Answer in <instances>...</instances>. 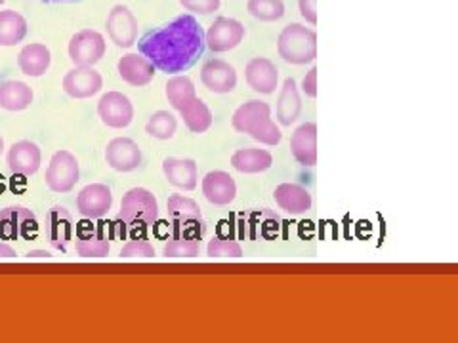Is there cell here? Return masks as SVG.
<instances>
[{
	"label": "cell",
	"instance_id": "15",
	"mask_svg": "<svg viewBox=\"0 0 458 343\" xmlns=\"http://www.w3.org/2000/svg\"><path fill=\"white\" fill-rule=\"evenodd\" d=\"M42 163V155L37 143L21 139L8 149L6 155V164L12 174L16 176H33L38 172Z\"/></svg>",
	"mask_w": 458,
	"mask_h": 343
},
{
	"label": "cell",
	"instance_id": "7",
	"mask_svg": "<svg viewBox=\"0 0 458 343\" xmlns=\"http://www.w3.org/2000/svg\"><path fill=\"white\" fill-rule=\"evenodd\" d=\"M106 50L107 45L104 35L94 29H82L69 40V60L75 65L94 67L98 62H102Z\"/></svg>",
	"mask_w": 458,
	"mask_h": 343
},
{
	"label": "cell",
	"instance_id": "19",
	"mask_svg": "<svg viewBox=\"0 0 458 343\" xmlns=\"http://www.w3.org/2000/svg\"><path fill=\"white\" fill-rule=\"evenodd\" d=\"M291 151L300 166L311 168L318 164V124L306 122L298 126L291 138Z\"/></svg>",
	"mask_w": 458,
	"mask_h": 343
},
{
	"label": "cell",
	"instance_id": "43",
	"mask_svg": "<svg viewBox=\"0 0 458 343\" xmlns=\"http://www.w3.org/2000/svg\"><path fill=\"white\" fill-rule=\"evenodd\" d=\"M48 3H60V0H48ZM62 3H64V0H62Z\"/></svg>",
	"mask_w": 458,
	"mask_h": 343
},
{
	"label": "cell",
	"instance_id": "8",
	"mask_svg": "<svg viewBox=\"0 0 458 343\" xmlns=\"http://www.w3.org/2000/svg\"><path fill=\"white\" fill-rule=\"evenodd\" d=\"M106 31L114 46L119 48L134 46L138 40V20L132 13V10L124 4L113 6L111 12L107 13Z\"/></svg>",
	"mask_w": 458,
	"mask_h": 343
},
{
	"label": "cell",
	"instance_id": "9",
	"mask_svg": "<svg viewBox=\"0 0 458 343\" xmlns=\"http://www.w3.org/2000/svg\"><path fill=\"white\" fill-rule=\"evenodd\" d=\"M37 216L25 206H6L0 210V238L18 240L37 233Z\"/></svg>",
	"mask_w": 458,
	"mask_h": 343
},
{
	"label": "cell",
	"instance_id": "39",
	"mask_svg": "<svg viewBox=\"0 0 458 343\" xmlns=\"http://www.w3.org/2000/svg\"><path fill=\"white\" fill-rule=\"evenodd\" d=\"M302 92L308 97H318V67H311L302 80Z\"/></svg>",
	"mask_w": 458,
	"mask_h": 343
},
{
	"label": "cell",
	"instance_id": "1",
	"mask_svg": "<svg viewBox=\"0 0 458 343\" xmlns=\"http://www.w3.org/2000/svg\"><path fill=\"white\" fill-rule=\"evenodd\" d=\"M138 48L155 69L176 75L188 71L203 55L205 33L191 13H182L166 25L141 37Z\"/></svg>",
	"mask_w": 458,
	"mask_h": 343
},
{
	"label": "cell",
	"instance_id": "23",
	"mask_svg": "<svg viewBox=\"0 0 458 343\" xmlns=\"http://www.w3.org/2000/svg\"><path fill=\"white\" fill-rule=\"evenodd\" d=\"M276 205L291 216H300L311 208V195L298 183H281L274 191Z\"/></svg>",
	"mask_w": 458,
	"mask_h": 343
},
{
	"label": "cell",
	"instance_id": "40",
	"mask_svg": "<svg viewBox=\"0 0 458 343\" xmlns=\"http://www.w3.org/2000/svg\"><path fill=\"white\" fill-rule=\"evenodd\" d=\"M27 257L29 260H50L52 254L48 250H31L27 252Z\"/></svg>",
	"mask_w": 458,
	"mask_h": 343
},
{
	"label": "cell",
	"instance_id": "34",
	"mask_svg": "<svg viewBox=\"0 0 458 343\" xmlns=\"http://www.w3.org/2000/svg\"><path fill=\"white\" fill-rule=\"evenodd\" d=\"M199 238L185 235H172L163 248L165 257H195L199 255Z\"/></svg>",
	"mask_w": 458,
	"mask_h": 343
},
{
	"label": "cell",
	"instance_id": "26",
	"mask_svg": "<svg viewBox=\"0 0 458 343\" xmlns=\"http://www.w3.org/2000/svg\"><path fill=\"white\" fill-rule=\"evenodd\" d=\"M50 63L52 54L40 42H31V45L23 46L18 55V67L27 77H42L50 69Z\"/></svg>",
	"mask_w": 458,
	"mask_h": 343
},
{
	"label": "cell",
	"instance_id": "30",
	"mask_svg": "<svg viewBox=\"0 0 458 343\" xmlns=\"http://www.w3.org/2000/svg\"><path fill=\"white\" fill-rule=\"evenodd\" d=\"M27 37V20L16 10L0 12V46H16Z\"/></svg>",
	"mask_w": 458,
	"mask_h": 343
},
{
	"label": "cell",
	"instance_id": "2",
	"mask_svg": "<svg viewBox=\"0 0 458 343\" xmlns=\"http://www.w3.org/2000/svg\"><path fill=\"white\" fill-rule=\"evenodd\" d=\"M232 126L233 130L249 134L264 146H277L283 138L279 126L271 121V107L260 99H250V102L237 107L232 117Z\"/></svg>",
	"mask_w": 458,
	"mask_h": 343
},
{
	"label": "cell",
	"instance_id": "44",
	"mask_svg": "<svg viewBox=\"0 0 458 343\" xmlns=\"http://www.w3.org/2000/svg\"><path fill=\"white\" fill-rule=\"evenodd\" d=\"M4 3H6V0H0V6H3V4H4Z\"/></svg>",
	"mask_w": 458,
	"mask_h": 343
},
{
	"label": "cell",
	"instance_id": "33",
	"mask_svg": "<svg viewBox=\"0 0 458 343\" xmlns=\"http://www.w3.org/2000/svg\"><path fill=\"white\" fill-rule=\"evenodd\" d=\"M247 10L254 20L271 23L284 16V3L283 0H249Z\"/></svg>",
	"mask_w": 458,
	"mask_h": 343
},
{
	"label": "cell",
	"instance_id": "20",
	"mask_svg": "<svg viewBox=\"0 0 458 343\" xmlns=\"http://www.w3.org/2000/svg\"><path fill=\"white\" fill-rule=\"evenodd\" d=\"M203 195L214 206L232 205L237 197L235 180L224 170H214L203 178Z\"/></svg>",
	"mask_w": 458,
	"mask_h": 343
},
{
	"label": "cell",
	"instance_id": "17",
	"mask_svg": "<svg viewBox=\"0 0 458 343\" xmlns=\"http://www.w3.org/2000/svg\"><path fill=\"white\" fill-rule=\"evenodd\" d=\"M245 80L256 94L269 96L277 90L279 71L267 57H252L245 67Z\"/></svg>",
	"mask_w": 458,
	"mask_h": 343
},
{
	"label": "cell",
	"instance_id": "22",
	"mask_svg": "<svg viewBox=\"0 0 458 343\" xmlns=\"http://www.w3.org/2000/svg\"><path fill=\"white\" fill-rule=\"evenodd\" d=\"M163 174L170 185L183 191H193L199 183V166L193 159L168 156L163 161Z\"/></svg>",
	"mask_w": 458,
	"mask_h": 343
},
{
	"label": "cell",
	"instance_id": "41",
	"mask_svg": "<svg viewBox=\"0 0 458 343\" xmlns=\"http://www.w3.org/2000/svg\"><path fill=\"white\" fill-rule=\"evenodd\" d=\"M16 250H13L6 242H0V257H16Z\"/></svg>",
	"mask_w": 458,
	"mask_h": 343
},
{
	"label": "cell",
	"instance_id": "37",
	"mask_svg": "<svg viewBox=\"0 0 458 343\" xmlns=\"http://www.w3.org/2000/svg\"><path fill=\"white\" fill-rule=\"evenodd\" d=\"M180 4L193 13H200V16H210V13L218 12L220 0H180Z\"/></svg>",
	"mask_w": 458,
	"mask_h": 343
},
{
	"label": "cell",
	"instance_id": "28",
	"mask_svg": "<svg viewBox=\"0 0 458 343\" xmlns=\"http://www.w3.org/2000/svg\"><path fill=\"white\" fill-rule=\"evenodd\" d=\"M274 164V156L266 149L247 147L239 149L232 155V166L241 172V174H260Z\"/></svg>",
	"mask_w": 458,
	"mask_h": 343
},
{
	"label": "cell",
	"instance_id": "32",
	"mask_svg": "<svg viewBox=\"0 0 458 343\" xmlns=\"http://www.w3.org/2000/svg\"><path fill=\"white\" fill-rule=\"evenodd\" d=\"M178 130V119L168 111H157L153 113L148 124H146V134L155 139H170L174 138Z\"/></svg>",
	"mask_w": 458,
	"mask_h": 343
},
{
	"label": "cell",
	"instance_id": "6",
	"mask_svg": "<svg viewBox=\"0 0 458 343\" xmlns=\"http://www.w3.org/2000/svg\"><path fill=\"white\" fill-rule=\"evenodd\" d=\"M79 178L81 168L77 156L65 149L55 151L47 168V188L54 193H69L77 185Z\"/></svg>",
	"mask_w": 458,
	"mask_h": 343
},
{
	"label": "cell",
	"instance_id": "13",
	"mask_svg": "<svg viewBox=\"0 0 458 343\" xmlns=\"http://www.w3.org/2000/svg\"><path fill=\"white\" fill-rule=\"evenodd\" d=\"M104 79L94 67L75 65L64 77V92L75 99H89L102 92Z\"/></svg>",
	"mask_w": 458,
	"mask_h": 343
},
{
	"label": "cell",
	"instance_id": "25",
	"mask_svg": "<svg viewBox=\"0 0 458 343\" xmlns=\"http://www.w3.org/2000/svg\"><path fill=\"white\" fill-rule=\"evenodd\" d=\"M75 248L81 257H106L111 250L109 235L104 227H82L77 235Z\"/></svg>",
	"mask_w": 458,
	"mask_h": 343
},
{
	"label": "cell",
	"instance_id": "18",
	"mask_svg": "<svg viewBox=\"0 0 458 343\" xmlns=\"http://www.w3.org/2000/svg\"><path fill=\"white\" fill-rule=\"evenodd\" d=\"M200 82L214 94H229L237 86V71L224 60H208L200 69Z\"/></svg>",
	"mask_w": 458,
	"mask_h": 343
},
{
	"label": "cell",
	"instance_id": "21",
	"mask_svg": "<svg viewBox=\"0 0 458 343\" xmlns=\"http://www.w3.org/2000/svg\"><path fill=\"white\" fill-rule=\"evenodd\" d=\"M117 71H119V77L126 84L136 86V88H141V86H148L153 80L157 69L146 55L126 54L119 60Z\"/></svg>",
	"mask_w": 458,
	"mask_h": 343
},
{
	"label": "cell",
	"instance_id": "42",
	"mask_svg": "<svg viewBox=\"0 0 458 343\" xmlns=\"http://www.w3.org/2000/svg\"><path fill=\"white\" fill-rule=\"evenodd\" d=\"M3 151H4V139L0 136V155H3Z\"/></svg>",
	"mask_w": 458,
	"mask_h": 343
},
{
	"label": "cell",
	"instance_id": "14",
	"mask_svg": "<svg viewBox=\"0 0 458 343\" xmlns=\"http://www.w3.org/2000/svg\"><path fill=\"white\" fill-rule=\"evenodd\" d=\"M141 149L131 138H114L106 147V163L117 172H134L141 166Z\"/></svg>",
	"mask_w": 458,
	"mask_h": 343
},
{
	"label": "cell",
	"instance_id": "31",
	"mask_svg": "<svg viewBox=\"0 0 458 343\" xmlns=\"http://www.w3.org/2000/svg\"><path fill=\"white\" fill-rule=\"evenodd\" d=\"M195 96H197L195 84H193V80L190 77L176 75V77L168 79V82H166V97H168V104L174 107L176 111H180Z\"/></svg>",
	"mask_w": 458,
	"mask_h": 343
},
{
	"label": "cell",
	"instance_id": "10",
	"mask_svg": "<svg viewBox=\"0 0 458 343\" xmlns=\"http://www.w3.org/2000/svg\"><path fill=\"white\" fill-rule=\"evenodd\" d=\"M245 38V25L233 18H216L205 33V46L222 54L237 48Z\"/></svg>",
	"mask_w": 458,
	"mask_h": 343
},
{
	"label": "cell",
	"instance_id": "3",
	"mask_svg": "<svg viewBox=\"0 0 458 343\" xmlns=\"http://www.w3.org/2000/svg\"><path fill=\"white\" fill-rule=\"evenodd\" d=\"M159 220V203L155 195L146 188H132L121 200V210L114 216L124 231H148Z\"/></svg>",
	"mask_w": 458,
	"mask_h": 343
},
{
	"label": "cell",
	"instance_id": "27",
	"mask_svg": "<svg viewBox=\"0 0 458 343\" xmlns=\"http://www.w3.org/2000/svg\"><path fill=\"white\" fill-rule=\"evenodd\" d=\"M33 88L21 80L0 82V109L4 111H25L33 104Z\"/></svg>",
	"mask_w": 458,
	"mask_h": 343
},
{
	"label": "cell",
	"instance_id": "24",
	"mask_svg": "<svg viewBox=\"0 0 458 343\" xmlns=\"http://www.w3.org/2000/svg\"><path fill=\"white\" fill-rule=\"evenodd\" d=\"M300 113H302V97H300L298 84L294 79H286L277 99V122L281 126H291L298 121Z\"/></svg>",
	"mask_w": 458,
	"mask_h": 343
},
{
	"label": "cell",
	"instance_id": "38",
	"mask_svg": "<svg viewBox=\"0 0 458 343\" xmlns=\"http://www.w3.org/2000/svg\"><path fill=\"white\" fill-rule=\"evenodd\" d=\"M315 4H318V0H298L300 16H302L311 25L318 23V6Z\"/></svg>",
	"mask_w": 458,
	"mask_h": 343
},
{
	"label": "cell",
	"instance_id": "12",
	"mask_svg": "<svg viewBox=\"0 0 458 343\" xmlns=\"http://www.w3.org/2000/svg\"><path fill=\"white\" fill-rule=\"evenodd\" d=\"M113 206V193L106 183H90L77 195V212L84 220H102Z\"/></svg>",
	"mask_w": 458,
	"mask_h": 343
},
{
	"label": "cell",
	"instance_id": "5",
	"mask_svg": "<svg viewBox=\"0 0 458 343\" xmlns=\"http://www.w3.org/2000/svg\"><path fill=\"white\" fill-rule=\"evenodd\" d=\"M168 216L172 220V233L200 238L205 235V222L200 206L193 198L183 195H170L166 200Z\"/></svg>",
	"mask_w": 458,
	"mask_h": 343
},
{
	"label": "cell",
	"instance_id": "29",
	"mask_svg": "<svg viewBox=\"0 0 458 343\" xmlns=\"http://www.w3.org/2000/svg\"><path fill=\"white\" fill-rule=\"evenodd\" d=\"M178 113L183 119V124L188 126V130L193 134H205L212 126V111L199 96L190 99Z\"/></svg>",
	"mask_w": 458,
	"mask_h": 343
},
{
	"label": "cell",
	"instance_id": "36",
	"mask_svg": "<svg viewBox=\"0 0 458 343\" xmlns=\"http://www.w3.org/2000/svg\"><path fill=\"white\" fill-rule=\"evenodd\" d=\"M155 248L148 238H132L128 240L121 250V257H153Z\"/></svg>",
	"mask_w": 458,
	"mask_h": 343
},
{
	"label": "cell",
	"instance_id": "35",
	"mask_svg": "<svg viewBox=\"0 0 458 343\" xmlns=\"http://www.w3.org/2000/svg\"><path fill=\"white\" fill-rule=\"evenodd\" d=\"M207 254L210 257H242V247L237 240L218 235L208 242Z\"/></svg>",
	"mask_w": 458,
	"mask_h": 343
},
{
	"label": "cell",
	"instance_id": "4",
	"mask_svg": "<svg viewBox=\"0 0 458 343\" xmlns=\"http://www.w3.org/2000/svg\"><path fill=\"white\" fill-rule=\"evenodd\" d=\"M277 54L291 65L313 63L318 57V35L302 23L286 25L277 38Z\"/></svg>",
	"mask_w": 458,
	"mask_h": 343
},
{
	"label": "cell",
	"instance_id": "11",
	"mask_svg": "<svg viewBox=\"0 0 458 343\" xmlns=\"http://www.w3.org/2000/svg\"><path fill=\"white\" fill-rule=\"evenodd\" d=\"M98 117L102 122L114 130L131 126L134 121V105L131 97L123 92H107L98 102Z\"/></svg>",
	"mask_w": 458,
	"mask_h": 343
},
{
	"label": "cell",
	"instance_id": "16",
	"mask_svg": "<svg viewBox=\"0 0 458 343\" xmlns=\"http://www.w3.org/2000/svg\"><path fill=\"white\" fill-rule=\"evenodd\" d=\"M75 222L69 210L64 206H52L47 213V238L52 248L67 252L69 242L73 240Z\"/></svg>",
	"mask_w": 458,
	"mask_h": 343
}]
</instances>
